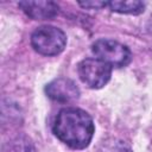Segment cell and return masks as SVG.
Masks as SVG:
<instances>
[{
    "instance_id": "7",
    "label": "cell",
    "mask_w": 152,
    "mask_h": 152,
    "mask_svg": "<svg viewBox=\"0 0 152 152\" xmlns=\"http://www.w3.org/2000/svg\"><path fill=\"white\" fill-rule=\"evenodd\" d=\"M109 8L113 12L124 14H140L145 10V4L141 1H110L108 2Z\"/></svg>"
},
{
    "instance_id": "8",
    "label": "cell",
    "mask_w": 152,
    "mask_h": 152,
    "mask_svg": "<svg viewBox=\"0 0 152 152\" xmlns=\"http://www.w3.org/2000/svg\"><path fill=\"white\" fill-rule=\"evenodd\" d=\"M78 5L83 8H89V10H100L102 7L108 6V2L104 1H86V2H78Z\"/></svg>"
},
{
    "instance_id": "6",
    "label": "cell",
    "mask_w": 152,
    "mask_h": 152,
    "mask_svg": "<svg viewBox=\"0 0 152 152\" xmlns=\"http://www.w3.org/2000/svg\"><path fill=\"white\" fill-rule=\"evenodd\" d=\"M19 7L34 20L51 19L58 13V5L53 1H20Z\"/></svg>"
},
{
    "instance_id": "1",
    "label": "cell",
    "mask_w": 152,
    "mask_h": 152,
    "mask_svg": "<svg viewBox=\"0 0 152 152\" xmlns=\"http://www.w3.org/2000/svg\"><path fill=\"white\" fill-rule=\"evenodd\" d=\"M52 131L66 146L74 150H82L90 144L95 126L87 112L69 107L59 110L53 121Z\"/></svg>"
},
{
    "instance_id": "3",
    "label": "cell",
    "mask_w": 152,
    "mask_h": 152,
    "mask_svg": "<svg viewBox=\"0 0 152 152\" xmlns=\"http://www.w3.org/2000/svg\"><path fill=\"white\" fill-rule=\"evenodd\" d=\"M91 51L95 58L112 68L126 66L132 58L131 51L126 45L112 39H97L91 45Z\"/></svg>"
},
{
    "instance_id": "2",
    "label": "cell",
    "mask_w": 152,
    "mask_h": 152,
    "mask_svg": "<svg viewBox=\"0 0 152 152\" xmlns=\"http://www.w3.org/2000/svg\"><path fill=\"white\" fill-rule=\"evenodd\" d=\"M66 44L65 33L55 26L44 25L36 28L31 36L32 48L40 55L56 56L61 53Z\"/></svg>"
},
{
    "instance_id": "4",
    "label": "cell",
    "mask_w": 152,
    "mask_h": 152,
    "mask_svg": "<svg viewBox=\"0 0 152 152\" xmlns=\"http://www.w3.org/2000/svg\"><path fill=\"white\" fill-rule=\"evenodd\" d=\"M78 77L88 88L100 89L104 87L112 75V66L97 58H86L78 63Z\"/></svg>"
},
{
    "instance_id": "5",
    "label": "cell",
    "mask_w": 152,
    "mask_h": 152,
    "mask_svg": "<svg viewBox=\"0 0 152 152\" xmlns=\"http://www.w3.org/2000/svg\"><path fill=\"white\" fill-rule=\"evenodd\" d=\"M45 93L51 100L62 103L75 101L80 96V89L75 82L64 77L56 78L46 84Z\"/></svg>"
}]
</instances>
